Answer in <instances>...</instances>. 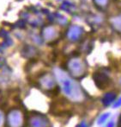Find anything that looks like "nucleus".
Here are the masks:
<instances>
[{"label": "nucleus", "mask_w": 121, "mask_h": 127, "mask_svg": "<svg viewBox=\"0 0 121 127\" xmlns=\"http://www.w3.org/2000/svg\"><path fill=\"white\" fill-rule=\"evenodd\" d=\"M117 127H121V116L119 119V122H118V125H117Z\"/></svg>", "instance_id": "nucleus-8"}, {"label": "nucleus", "mask_w": 121, "mask_h": 127, "mask_svg": "<svg viewBox=\"0 0 121 127\" xmlns=\"http://www.w3.org/2000/svg\"><path fill=\"white\" fill-rule=\"evenodd\" d=\"M110 117V113L109 112H106V113H103L102 115L101 116V117L99 118V119H98L97 123L98 125H104L105 123L106 122V121L108 120V118Z\"/></svg>", "instance_id": "nucleus-4"}, {"label": "nucleus", "mask_w": 121, "mask_h": 127, "mask_svg": "<svg viewBox=\"0 0 121 127\" xmlns=\"http://www.w3.org/2000/svg\"><path fill=\"white\" fill-rule=\"evenodd\" d=\"M95 2L100 7H102V8H106L108 3V0H95Z\"/></svg>", "instance_id": "nucleus-5"}, {"label": "nucleus", "mask_w": 121, "mask_h": 127, "mask_svg": "<svg viewBox=\"0 0 121 127\" xmlns=\"http://www.w3.org/2000/svg\"><path fill=\"white\" fill-rule=\"evenodd\" d=\"M116 97H117V95H116L115 93L109 92L103 96L102 99H101V102H102L103 105H105V106H108V105H110L113 103H114L115 99H116Z\"/></svg>", "instance_id": "nucleus-2"}, {"label": "nucleus", "mask_w": 121, "mask_h": 127, "mask_svg": "<svg viewBox=\"0 0 121 127\" xmlns=\"http://www.w3.org/2000/svg\"><path fill=\"white\" fill-rule=\"evenodd\" d=\"M113 104H114V105H113V108H117V107H120V105H121V98H120L119 99H117V100L115 101Z\"/></svg>", "instance_id": "nucleus-6"}, {"label": "nucleus", "mask_w": 121, "mask_h": 127, "mask_svg": "<svg viewBox=\"0 0 121 127\" xmlns=\"http://www.w3.org/2000/svg\"><path fill=\"white\" fill-rule=\"evenodd\" d=\"M95 81L101 89H105L109 85V78L104 73H97L95 74Z\"/></svg>", "instance_id": "nucleus-1"}, {"label": "nucleus", "mask_w": 121, "mask_h": 127, "mask_svg": "<svg viewBox=\"0 0 121 127\" xmlns=\"http://www.w3.org/2000/svg\"><path fill=\"white\" fill-rule=\"evenodd\" d=\"M120 83H121V79H120Z\"/></svg>", "instance_id": "nucleus-9"}, {"label": "nucleus", "mask_w": 121, "mask_h": 127, "mask_svg": "<svg viewBox=\"0 0 121 127\" xmlns=\"http://www.w3.org/2000/svg\"><path fill=\"white\" fill-rule=\"evenodd\" d=\"M104 127H115V123H114V121H113V120L109 121V122H108L107 124H106Z\"/></svg>", "instance_id": "nucleus-7"}, {"label": "nucleus", "mask_w": 121, "mask_h": 127, "mask_svg": "<svg viewBox=\"0 0 121 127\" xmlns=\"http://www.w3.org/2000/svg\"><path fill=\"white\" fill-rule=\"evenodd\" d=\"M112 25L113 26V28L117 30V31L120 32L121 33V16H118V17H115L113 18H112L110 20Z\"/></svg>", "instance_id": "nucleus-3"}]
</instances>
